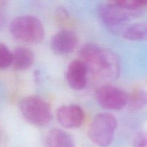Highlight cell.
<instances>
[{
	"mask_svg": "<svg viewBox=\"0 0 147 147\" xmlns=\"http://www.w3.org/2000/svg\"><path fill=\"white\" fill-rule=\"evenodd\" d=\"M89 71L81 60H73L69 64L66 72V79L70 87L73 90H80L86 88Z\"/></svg>",
	"mask_w": 147,
	"mask_h": 147,
	"instance_id": "9",
	"label": "cell"
},
{
	"mask_svg": "<svg viewBox=\"0 0 147 147\" xmlns=\"http://www.w3.org/2000/svg\"><path fill=\"white\" fill-rule=\"evenodd\" d=\"M4 22H5V11L3 4H0V28L3 27Z\"/></svg>",
	"mask_w": 147,
	"mask_h": 147,
	"instance_id": "16",
	"label": "cell"
},
{
	"mask_svg": "<svg viewBox=\"0 0 147 147\" xmlns=\"http://www.w3.org/2000/svg\"><path fill=\"white\" fill-rule=\"evenodd\" d=\"M12 63V53L3 43H0V69H6Z\"/></svg>",
	"mask_w": 147,
	"mask_h": 147,
	"instance_id": "14",
	"label": "cell"
},
{
	"mask_svg": "<svg viewBox=\"0 0 147 147\" xmlns=\"http://www.w3.org/2000/svg\"><path fill=\"white\" fill-rule=\"evenodd\" d=\"M134 147H147V132H141L134 139Z\"/></svg>",
	"mask_w": 147,
	"mask_h": 147,
	"instance_id": "15",
	"label": "cell"
},
{
	"mask_svg": "<svg viewBox=\"0 0 147 147\" xmlns=\"http://www.w3.org/2000/svg\"><path fill=\"white\" fill-rule=\"evenodd\" d=\"M124 38L132 41L147 40V22L137 23L129 25L123 32Z\"/></svg>",
	"mask_w": 147,
	"mask_h": 147,
	"instance_id": "12",
	"label": "cell"
},
{
	"mask_svg": "<svg viewBox=\"0 0 147 147\" xmlns=\"http://www.w3.org/2000/svg\"><path fill=\"white\" fill-rule=\"evenodd\" d=\"M57 119L59 123L65 129H78L84 122L85 113L78 105H65L57 110Z\"/></svg>",
	"mask_w": 147,
	"mask_h": 147,
	"instance_id": "8",
	"label": "cell"
},
{
	"mask_svg": "<svg viewBox=\"0 0 147 147\" xmlns=\"http://www.w3.org/2000/svg\"><path fill=\"white\" fill-rule=\"evenodd\" d=\"M78 37L74 31L63 29L56 33L50 41V47L55 54L66 55L71 53L77 46Z\"/></svg>",
	"mask_w": 147,
	"mask_h": 147,
	"instance_id": "7",
	"label": "cell"
},
{
	"mask_svg": "<svg viewBox=\"0 0 147 147\" xmlns=\"http://www.w3.org/2000/svg\"><path fill=\"white\" fill-rule=\"evenodd\" d=\"M80 60L89 73L103 80L116 78L120 71V62L114 53L96 45H84L80 51Z\"/></svg>",
	"mask_w": 147,
	"mask_h": 147,
	"instance_id": "1",
	"label": "cell"
},
{
	"mask_svg": "<svg viewBox=\"0 0 147 147\" xmlns=\"http://www.w3.org/2000/svg\"><path fill=\"white\" fill-rule=\"evenodd\" d=\"M96 98L99 105L108 110H121L128 103V94L121 89L110 85L99 88L96 90Z\"/></svg>",
	"mask_w": 147,
	"mask_h": 147,
	"instance_id": "6",
	"label": "cell"
},
{
	"mask_svg": "<svg viewBox=\"0 0 147 147\" xmlns=\"http://www.w3.org/2000/svg\"><path fill=\"white\" fill-rule=\"evenodd\" d=\"M141 11L129 10L118 5L114 1L103 3L98 6L99 17L112 32L123 34L132 17L140 14Z\"/></svg>",
	"mask_w": 147,
	"mask_h": 147,
	"instance_id": "2",
	"label": "cell"
},
{
	"mask_svg": "<svg viewBox=\"0 0 147 147\" xmlns=\"http://www.w3.org/2000/svg\"><path fill=\"white\" fill-rule=\"evenodd\" d=\"M20 109L23 117L33 125L42 126L50 123L52 112L48 103L38 96H27L21 100Z\"/></svg>",
	"mask_w": 147,
	"mask_h": 147,
	"instance_id": "5",
	"label": "cell"
},
{
	"mask_svg": "<svg viewBox=\"0 0 147 147\" xmlns=\"http://www.w3.org/2000/svg\"><path fill=\"white\" fill-rule=\"evenodd\" d=\"M34 58V54L31 50L24 47H17L12 52L11 65L17 70H25L31 67Z\"/></svg>",
	"mask_w": 147,
	"mask_h": 147,
	"instance_id": "11",
	"label": "cell"
},
{
	"mask_svg": "<svg viewBox=\"0 0 147 147\" xmlns=\"http://www.w3.org/2000/svg\"><path fill=\"white\" fill-rule=\"evenodd\" d=\"M127 106L132 111L141 110L147 106V90L137 89L128 95Z\"/></svg>",
	"mask_w": 147,
	"mask_h": 147,
	"instance_id": "13",
	"label": "cell"
},
{
	"mask_svg": "<svg viewBox=\"0 0 147 147\" xmlns=\"http://www.w3.org/2000/svg\"><path fill=\"white\" fill-rule=\"evenodd\" d=\"M9 31L15 40L29 44L40 42L45 35L44 26L41 21L30 15L17 16L13 19Z\"/></svg>",
	"mask_w": 147,
	"mask_h": 147,
	"instance_id": "3",
	"label": "cell"
},
{
	"mask_svg": "<svg viewBox=\"0 0 147 147\" xmlns=\"http://www.w3.org/2000/svg\"><path fill=\"white\" fill-rule=\"evenodd\" d=\"M45 147H75V142L68 133L61 129H54L46 136Z\"/></svg>",
	"mask_w": 147,
	"mask_h": 147,
	"instance_id": "10",
	"label": "cell"
},
{
	"mask_svg": "<svg viewBox=\"0 0 147 147\" xmlns=\"http://www.w3.org/2000/svg\"><path fill=\"white\" fill-rule=\"evenodd\" d=\"M117 127V119L113 114L98 113L95 116L88 127L89 139L96 146L108 147L113 142Z\"/></svg>",
	"mask_w": 147,
	"mask_h": 147,
	"instance_id": "4",
	"label": "cell"
}]
</instances>
